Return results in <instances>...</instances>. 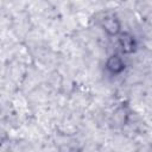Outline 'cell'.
<instances>
[{
    "label": "cell",
    "mask_w": 152,
    "mask_h": 152,
    "mask_svg": "<svg viewBox=\"0 0 152 152\" xmlns=\"http://www.w3.org/2000/svg\"><path fill=\"white\" fill-rule=\"evenodd\" d=\"M102 26L104 28V31H107L109 34L114 36V34H118L120 32V23L119 20L114 17V15H108L103 19V23H102Z\"/></svg>",
    "instance_id": "6da1fadb"
},
{
    "label": "cell",
    "mask_w": 152,
    "mask_h": 152,
    "mask_svg": "<svg viewBox=\"0 0 152 152\" xmlns=\"http://www.w3.org/2000/svg\"><path fill=\"white\" fill-rule=\"evenodd\" d=\"M107 69L113 72V74H119L125 69V63L122 62V59L118 56V55H113L108 58L107 64H106Z\"/></svg>",
    "instance_id": "7a4b0ae2"
},
{
    "label": "cell",
    "mask_w": 152,
    "mask_h": 152,
    "mask_svg": "<svg viewBox=\"0 0 152 152\" xmlns=\"http://www.w3.org/2000/svg\"><path fill=\"white\" fill-rule=\"evenodd\" d=\"M119 43H120V46H121V50L126 53H129L134 50V46H135V43H134V39L132 36H129L128 33H124L120 38H119Z\"/></svg>",
    "instance_id": "3957f363"
}]
</instances>
